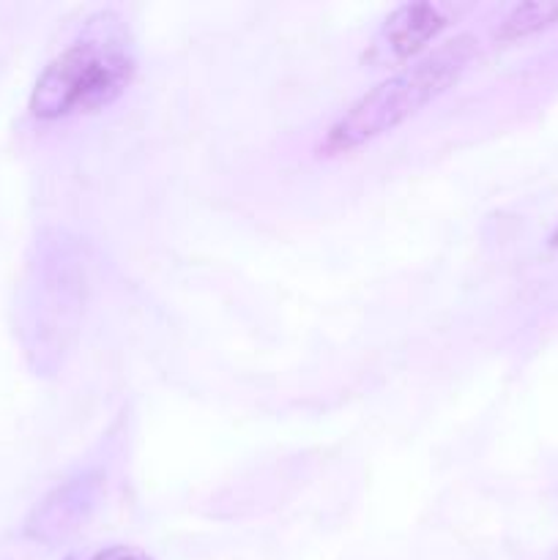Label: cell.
<instances>
[{
    "label": "cell",
    "mask_w": 558,
    "mask_h": 560,
    "mask_svg": "<svg viewBox=\"0 0 558 560\" xmlns=\"http://www.w3.org/2000/svg\"><path fill=\"white\" fill-rule=\"evenodd\" d=\"M479 55V38L474 33H457L421 55L414 63L403 66L386 80L361 93L345 113L328 124L317 142L321 156H342L353 153L381 137L392 135L403 124L430 107L449 88L457 85L468 66Z\"/></svg>",
    "instance_id": "6da1fadb"
},
{
    "label": "cell",
    "mask_w": 558,
    "mask_h": 560,
    "mask_svg": "<svg viewBox=\"0 0 558 560\" xmlns=\"http://www.w3.org/2000/svg\"><path fill=\"white\" fill-rule=\"evenodd\" d=\"M137 74V55L124 20L98 11L80 38L55 55L31 93V115L38 120L93 115L118 102Z\"/></svg>",
    "instance_id": "7a4b0ae2"
},
{
    "label": "cell",
    "mask_w": 558,
    "mask_h": 560,
    "mask_svg": "<svg viewBox=\"0 0 558 560\" xmlns=\"http://www.w3.org/2000/svg\"><path fill=\"white\" fill-rule=\"evenodd\" d=\"M457 14V5L432 3V0L397 5L372 36L364 52L367 63L375 69H403L414 63L427 55V47L441 38Z\"/></svg>",
    "instance_id": "3957f363"
},
{
    "label": "cell",
    "mask_w": 558,
    "mask_h": 560,
    "mask_svg": "<svg viewBox=\"0 0 558 560\" xmlns=\"http://www.w3.org/2000/svg\"><path fill=\"white\" fill-rule=\"evenodd\" d=\"M104 490H107V476L102 468L80 470L44 495V501L33 509L31 520H27L25 534L42 545L69 539L71 534L85 528L88 520L98 512Z\"/></svg>",
    "instance_id": "277c9868"
},
{
    "label": "cell",
    "mask_w": 558,
    "mask_h": 560,
    "mask_svg": "<svg viewBox=\"0 0 558 560\" xmlns=\"http://www.w3.org/2000/svg\"><path fill=\"white\" fill-rule=\"evenodd\" d=\"M553 25H558V0H528L509 9V14L498 22L496 38L503 44H514Z\"/></svg>",
    "instance_id": "5b68a950"
},
{
    "label": "cell",
    "mask_w": 558,
    "mask_h": 560,
    "mask_svg": "<svg viewBox=\"0 0 558 560\" xmlns=\"http://www.w3.org/2000/svg\"><path fill=\"white\" fill-rule=\"evenodd\" d=\"M88 560H153V558L135 545H109L93 552Z\"/></svg>",
    "instance_id": "8992f818"
},
{
    "label": "cell",
    "mask_w": 558,
    "mask_h": 560,
    "mask_svg": "<svg viewBox=\"0 0 558 560\" xmlns=\"http://www.w3.org/2000/svg\"><path fill=\"white\" fill-rule=\"evenodd\" d=\"M550 246H558V230L550 235Z\"/></svg>",
    "instance_id": "52a82bcc"
},
{
    "label": "cell",
    "mask_w": 558,
    "mask_h": 560,
    "mask_svg": "<svg viewBox=\"0 0 558 560\" xmlns=\"http://www.w3.org/2000/svg\"><path fill=\"white\" fill-rule=\"evenodd\" d=\"M66 560H74V558H66Z\"/></svg>",
    "instance_id": "ba28073f"
}]
</instances>
